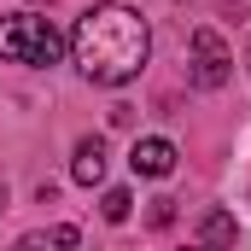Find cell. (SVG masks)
<instances>
[{
    "mask_svg": "<svg viewBox=\"0 0 251 251\" xmlns=\"http://www.w3.org/2000/svg\"><path fill=\"white\" fill-rule=\"evenodd\" d=\"M100 210H105V222H128V210H134V199H128V187H111L105 199H100Z\"/></svg>",
    "mask_w": 251,
    "mask_h": 251,
    "instance_id": "52a82bcc",
    "label": "cell"
},
{
    "mask_svg": "<svg viewBox=\"0 0 251 251\" xmlns=\"http://www.w3.org/2000/svg\"><path fill=\"white\" fill-rule=\"evenodd\" d=\"M64 41L47 18H29V12H12L0 18V59L6 64H59Z\"/></svg>",
    "mask_w": 251,
    "mask_h": 251,
    "instance_id": "7a4b0ae2",
    "label": "cell"
},
{
    "mask_svg": "<svg viewBox=\"0 0 251 251\" xmlns=\"http://www.w3.org/2000/svg\"><path fill=\"white\" fill-rule=\"evenodd\" d=\"M228 64H234L228 41H222L210 24H199V29H193V59H187L193 88H222V82H228Z\"/></svg>",
    "mask_w": 251,
    "mask_h": 251,
    "instance_id": "3957f363",
    "label": "cell"
},
{
    "mask_svg": "<svg viewBox=\"0 0 251 251\" xmlns=\"http://www.w3.org/2000/svg\"><path fill=\"white\" fill-rule=\"evenodd\" d=\"M70 176H76L82 187L105 181V140H82V146H76V164H70Z\"/></svg>",
    "mask_w": 251,
    "mask_h": 251,
    "instance_id": "5b68a950",
    "label": "cell"
},
{
    "mask_svg": "<svg viewBox=\"0 0 251 251\" xmlns=\"http://www.w3.org/2000/svg\"><path fill=\"white\" fill-rule=\"evenodd\" d=\"M82 234L76 228H41V234H24V251H41V246H76Z\"/></svg>",
    "mask_w": 251,
    "mask_h": 251,
    "instance_id": "8992f818",
    "label": "cell"
},
{
    "mask_svg": "<svg viewBox=\"0 0 251 251\" xmlns=\"http://www.w3.org/2000/svg\"><path fill=\"white\" fill-rule=\"evenodd\" d=\"M199 240H210V246H216V240H234V216H222V210H216V216H204Z\"/></svg>",
    "mask_w": 251,
    "mask_h": 251,
    "instance_id": "ba28073f",
    "label": "cell"
},
{
    "mask_svg": "<svg viewBox=\"0 0 251 251\" xmlns=\"http://www.w3.org/2000/svg\"><path fill=\"white\" fill-rule=\"evenodd\" d=\"M128 170L158 181V176H170V170H176V146H170L164 134H146V140H134V152H128Z\"/></svg>",
    "mask_w": 251,
    "mask_h": 251,
    "instance_id": "277c9868",
    "label": "cell"
},
{
    "mask_svg": "<svg viewBox=\"0 0 251 251\" xmlns=\"http://www.w3.org/2000/svg\"><path fill=\"white\" fill-rule=\"evenodd\" d=\"M152 53V35H146V18L128 12V6H88L76 18V35H70V59L88 82H105V88H123L140 76V64Z\"/></svg>",
    "mask_w": 251,
    "mask_h": 251,
    "instance_id": "6da1fadb",
    "label": "cell"
}]
</instances>
